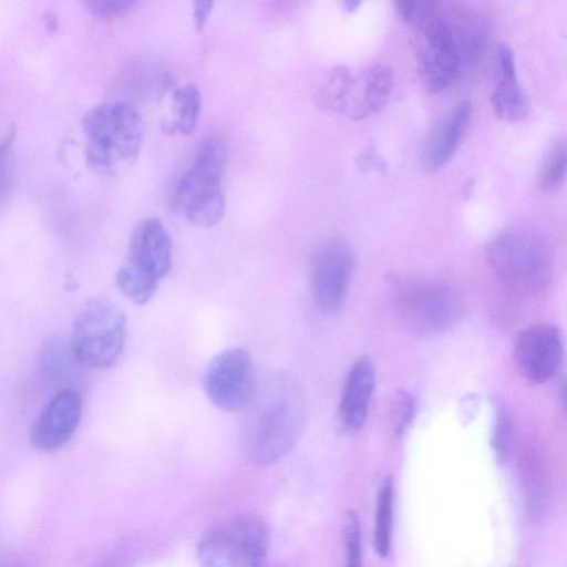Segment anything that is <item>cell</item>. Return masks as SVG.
Instances as JSON below:
<instances>
[{"mask_svg": "<svg viewBox=\"0 0 567 567\" xmlns=\"http://www.w3.org/2000/svg\"><path fill=\"white\" fill-rule=\"evenodd\" d=\"M357 163H358L359 168H361L363 171L374 168V169H378L381 172L386 168L385 163L383 162L382 158H380V156L378 155V153L375 152V150L372 146L367 148L358 157Z\"/></svg>", "mask_w": 567, "mask_h": 567, "instance_id": "27", "label": "cell"}, {"mask_svg": "<svg viewBox=\"0 0 567 567\" xmlns=\"http://www.w3.org/2000/svg\"><path fill=\"white\" fill-rule=\"evenodd\" d=\"M344 567H362L361 528L358 513H347L343 528Z\"/></svg>", "mask_w": 567, "mask_h": 567, "instance_id": "23", "label": "cell"}, {"mask_svg": "<svg viewBox=\"0 0 567 567\" xmlns=\"http://www.w3.org/2000/svg\"><path fill=\"white\" fill-rule=\"evenodd\" d=\"M394 513V483L391 475L381 482L375 499L374 516V550L381 558H385L391 550Z\"/></svg>", "mask_w": 567, "mask_h": 567, "instance_id": "19", "label": "cell"}, {"mask_svg": "<svg viewBox=\"0 0 567 567\" xmlns=\"http://www.w3.org/2000/svg\"><path fill=\"white\" fill-rule=\"evenodd\" d=\"M126 318L111 300L93 298L80 309L73 324L71 349L76 361L90 368H109L122 353Z\"/></svg>", "mask_w": 567, "mask_h": 567, "instance_id": "9", "label": "cell"}, {"mask_svg": "<svg viewBox=\"0 0 567 567\" xmlns=\"http://www.w3.org/2000/svg\"><path fill=\"white\" fill-rule=\"evenodd\" d=\"M395 9L411 27L415 58L425 85L433 92L444 90L463 65L451 18L433 1H398Z\"/></svg>", "mask_w": 567, "mask_h": 567, "instance_id": "2", "label": "cell"}, {"mask_svg": "<svg viewBox=\"0 0 567 567\" xmlns=\"http://www.w3.org/2000/svg\"><path fill=\"white\" fill-rule=\"evenodd\" d=\"M82 412L79 392L61 389L44 406L31 431V443L40 451L62 447L75 432Z\"/></svg>", "mask_w": 567, "mask_h": 567, "instance_id": "14", "label": "cell"}, {"mask_svg": "<svg viewBox=\"0 0 567 567\" xmlns=\"http://www.w3.org/2000/svg\"><path fill=\"white\" fill-rule=\"evenodd\" d=\"M375 384L373 363L359 358L350 367L341 392L338 417L347 431H357L365 422Z\"/></svg>", "mask_w": 567, "mask_h": 567, "instance_id": "16", "label": "cell"}, {"mask_svg": "<svg viewBox=\"0 0 567 567\" xmlns=\"http://www.w3.org/2000/svg\"><path fill=\"white\" fill-rule=\"evenodd\" d=\"M257 383L252 358L243 348H230L218 353L208 364L203 379L209 401L228 412L244 409Z\"/></svg>", "mask_w": 567, "mask_h": 567, "instance_id": "11", "label": "cell"}, {"mask_svg": "<svg viewBox=\"0 0 567 567\" xmlns=\"http://www.w3.org/2000/svg\"><path fill=\"white\" fill-rule=\"evenodd\" d=\"M74 358L71 346L66 347L63 340L51 338L41 350L40 370L49 381L58 382L69 377L73 371Z\"/></svg>", "mask_w": 567, "mask_h": 567, "instance_id": "20", "label": "cell"}, {"mask_svg": "<svg viewBox=\"0 0 567 567\" xmlns=\"http://www.w3.org/2000/svg\"><path fill=\"white\" fill-rule=\"evenodd\" d=\"M136 4L131 0H91L86 1L89 10L101 19H113L123 16Z\"/></svg>", "mask_w": 567, "mask_h": 567, "instance_id": "26", "label": "cell"}, {"mask_svg": "<svg viewBox=\"0 0 567 567\" xmlns=\"http://www.w3.org/2000/svg\"><path fill=\"white\" fill-rule=\"evenodd\" d=\"M353 252L349 244L337 237L323 240L311 262L310 288L316 307L333 315L342 307L353 271Z\"/></svg>", "mask_w": 567, "mask_h": 567, "instance_id": "12", "label": "cell"}, {"mask_svg": "<svg viewBox=\"0 0 567 567\" xmlns=\"http://www.w3.org/2000/svg\"><path fill=\"white\" fill-rule=\"evenodd\" d=\"M393 90V72L374 64L358 72L339 66L330 72L317 93L319 106L359 121L378 113Z\"/></svg>", "mask_w": 567, "mask_h": 567, "instance_id": "8", "label": "cell"}, {"mask_svg": "<svg viewBox=\"0 0 567 567\" xmlns=\"http://www.w3.org/2000/svg\"><path fill=\"white\" fill-rule=\"evenodd\" d=\"M566 144L561 140L551 143L546 152L538 176L540 189L550 192L558 188L566 175Z\"/></svg>", "mask_w": 567, "mask_h": 567, "instance_id": "21", "label": "cell"}, {"mask_svg": "<svg viewBox=\"0 0 567 567\" xmlns=\"http://www.w3.org/2000/svg\"><path fill=\"white\" fill-rule=\"evenodd\" d=\"M392 286L399 319L412 332H443L452 328L462 316L463 306L458 293L444 282L398 277Z\"/></svg>", "mask_w": 567, "mask_h": 567, "instance_id": "7", "label": "cell"}, {"mask_svg": "<svg viewBox=\"0 0 567 567\" xmlns=\"http://www.w3.org/2000/svg\"><path fill=\"white\" fill-rule=\"evenodd\" d=\"M514 435L513 420L502 402H495L491 445L498 464H503L511 452Z\"/></svg>", "mask_w": 567, "mask_h": 567, "instance_id": "22", "label": "cell"}, {"mask_svg": "<svg viewBox=\"0 0 567 567\" xmlns=\"http://www.w3.org/2000/svg\"><path fill=\"white\" fill-rule=\"evenodd\" d=\"M392 420L394 431L402 435L413 421L415 415V400L409 392L396 394L392 406Z\"/></svg>", "mask_w": 567, "mask_h": 567, "instance_id": "24", "label": "cell"}, {"mask_svg": "<svg viewBox=\"0 0 567 567\" xmlns=\"http://www.w3.org/2000/svg\"><path fill=\"white\" fill-rule=\"evenodd\" d=\"M13 137L14 131L11 130L3 138L0 140V204L8 196L11 187V147Z\"/></svg>", "mask_w": 567, "mask_h": 567, "instance_id": "25", "label": "cell"}, {"mask_svg": "<svg viewBox=\"0 0 567 567\" xmlns=\"http://www.w3.org/2000/svg\"><path fill=\"white\" fill-rule=\"evenodd\" d=\"M214 7L213 1H196L193 8L195 28L200 31L206 23Z\"/></svg>", "mask_w": 567, "mask_h": 567, "instance_id": "28", "label": "cell"}, {"mask_svg": "<svg viewBox=\"0 0 567 567\" xmlns=\"http://www.w3.org/2000/svg\"><path fill=\"white\" fill-rule=\"evenodd\" d=\"M514 357L520 372L530 381L544 383L560 370L564 342L559 330L550 324L529 326L517 334Z\"/></svg>", "mask_w": 567, "mask_h": 567, "instance_id": "13", "label": "cell"}, {"mask_svg": "<svg viewBox=\"0 0 567 567\" xmlns=\"http://www.w3.org/2000/svg\"><path fill=\"white\" fill-rule=\"evenodd\" d=\"M85 154L100 173L113 174L134 164L140 155L145 124L140 111L125 101H109L83 117Z\"/></svg>", "mask_w": 567, "mask_h": 567, "instance_id": "3", "label": "cell"}, {"mask_svg": "<svg viewBox=\"0 0 567 567\" xmlns=\"http://www.w3.org/2000/svg\"><path fill=\"white\" fill-rule=\"evenodd\" d=\"M359 4H360V2H354V1L344 3V6L347 7V10H349V11H353Z\"/></svg>", "mask_w": 567, "mask_h": 567, "instance_id": "29", "label": "cell"}, {"mask_svg": "<svg viewBox=\"0 0 567 567\" xmlns=\"http://www.w3.org/2000/svg\"><path fill=\"white\" fill-rule=\"evenodd\" d=\"M226 152L217 138L205 141L174 195V212L197 227L216 225L225 214L223 174Z\"/></svg>", "mask_w": 567, "mask_h": 567, "instance_id": "5", "label": "cell"}, {"mask_svg": "<svg viewBox=\"0 0 567 567\" xmlns=\"http://www.w3.org/2000/svg\"><path fill=\"white\" fill-rule=\"evenodd\" d=\"M495 276L512 291L534 295L545 289L553 276V257L545 239L527 228H509L486 247Z\"/></svg>", "mask_w": 567, "mask_h": 567, "instance_id": "4", "label": "cell"}, {"mask_svg": "<svg viewBox=\"0 0 567 567\" xmlns=\"http://www.w3.org/2000/svg\"><path fill=\"white\" fill-rule=\"evenodd\" d=\"M169 113L164 121L166 133L192 134L200 114L202 96L194 83H185L176 87L171 95Z\"/></svg>", "mask_w": 567, "mask_h": 567, "instance_id": "18", "label": "cell"}, {"mask_svg": "<svg viewBox=\"0 0 567 567\" xmlns=\"http://www.w3.org/2000/svg\"><path fill=\"white\" fill-rule=\"evenodd\" d=\"M471 112V104L461 102L429 132L420 152L425 171L435 172L453 157L467 130Z\"/></svg>", "mask_w": 567, "mask_h": 567, "instance_id": "15", "label": "cell"}, {"mask_svg": "<svg viewBox=\"0 0 567 567\" xmlns=\"http://www.w3.org/2000/svg\"><path fill=\"white\" fill-rule=\"evenodd\" d=\"M171 267L169 234L161 219L147 218L134 229L125 262L115 274V282L127 299L144 305L154 297L159 280Z\"/></svg>", "mask_w": 567, "mask_h": 567, "instance_id": "6", "label": "cell"}, {"mask_svg": "<svg viewBox=\"0 0 567 567\" xmlns=\"http://www.w3.org/2000/svg\"><path fill=\"white\" fill-rule=\"evenodd\" d=\"M245 408L241 440L251 463L269 465L295 446L303 429L306 402L290 373H271L258 382Z\"/></svg>", "mask_w": 567, "mask_h": 567, "instance_id": "1", "label": "cell"}, {"mask_svg": "<svg viewBox=\"0 0 567 567\" xmlns=\"http://www.w3.org/2000/svg\"><path fill=\"white\" fill-rule=\"evenodd\" d=\"M497 59L499 80L492 95L494 113L506 122L523 121L530 112V103L518 82L513 50L502 44Z\"/></svg>", "mask_w": 567, "mask_h": 567, "instance_id": "17", "label": "cell"}, {"mask_svg": "<svg viewBox=\"0 0 567 567\" xmlns=\"http://www.w3.org/2000/svg\"><path fill=\"white\" fill-rule=\"evenodd\" d=\"M268 550V529L252 514H240L212 527L199 540L202 567H261Z\"/></svg>", "mask_w": 567, "mask_h": 567, "instance_id": "10", "label": "cell"}]
</instances>
